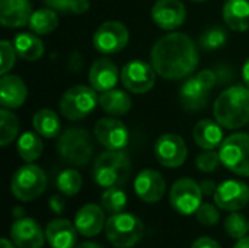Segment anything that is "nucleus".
I'll return each instance as SVG.
<instances>
[{"label": "nucleus", "instance_id": "obj_1", "mask_svg": "<svg viewBox=\"0 0 249 248\" xmlns=\"http://www.w3.org/2000/svg\"><path fill=\"white\" fill-rule=\"evenodd\" d=\"M198 58L197 44L182 32L162 37L150 51L153 69L160 77L168 80H178L191 75L198 64Z\"/></svg>", "mask_w": 249, "mask_h": 248}, {"label": "nucleus", "instance_id": "obj_2", "mask_svg": "<svg viewBox=\"0 0 249 248\" xmlns=\"http://www.w3.org/2000/svg\"><path fill=\"white\" fill-rule=\"evenodd\" d=\"M216 121L229 130L241 129L249 123V88L233 85L225 89L213 107Z\"/></svg>", "mask_w": 249, "mask_h": 248}, {"label": "nucleus", "instance_id": "obj_3", "mask_svg": "<svg viewBox=\"0 0 249 248\" xmlns=\"http://www.w3.org/2000/svg\"><path fill=\"white\" fill-rule=\"evenodd\" d=\"M130 171L131 164L125 152L107 149L96 158L92 177L95 183L104 189L121 187L128 180Z\"/></svg>", "mask_w": 249, "mask_h": 248}, {"label": "nucleus", "instance_id": "obj_4", "mask_svg": "<svg viewBox=\"0 0 249 248\" xmlns=\"http://www.w3.org/2000/svg\"><path fill=\"white\" fill-rule=\"evenodd\" d=\"M57 151L61 159L70 165H86L93 153L90 134L80 127H71L63 132L57 142Z\"/></svg>", "mask_w": 249, "mask_h": 248}, {"label": "nucleus", "instance_id": "obj_5", "mask_svg": "<svg viewBox=\"0 0 249 248\" xmlns=\"http://www.w3.org/2000/svg\"><path fill=\"white\" fill-rule=\"evenodd\" d=\"M144 234L143 222L131 213H115L107 219L105 235L117 248H131L140 243Z\"/></svg>", "mask_w": 249, "mask_h": 248}, {"label": "nucleus", "instance_id": "obj_6", "mask_svg": "<svg viewBox=\"0 0 249 248\" xmlns=\"http://www.w3.org/2000/svg\"><path fill=\"white\" fill-rule=\"evenodd\" d=\"M92 86L76 85L67 89L60 99V111L70 121H79L88 117L99 104V96Z\"/></svg>", "mask_w": 249, "mask_h": 248}, {"label": "nucleus", "instance_id": "obj_7", "mask_svg": "<svg viewBox=\"0 0 249 248\" xmlns=\"http://www.w3.org/2000/svg\"><path fill=\"white\" fill-rule=\"evenodd\" d=\"M47 187L45 172L34 164L20 167L12 177L10 190L12 194L20 202H31L39 197Z\"/></svg>", "mask_w": 249, "mask_h": 248}, {"label": "nucleus", "instance_id": "obj_8", "mask_svg": "<svg viewBox=\"0 0 249 248\" xmlns=\"http://www.w3.org/2000/svg\"><path fill=\"white\" fill-rule=\"evenodd\" d=\"M220 161L233 174L249 177V134L233 133L220 145Z\"/></svg>", "mask_w": 249, "mask_h": 248}, {"label": "nucleus", "instance_id": "obj_9", "mask_svg": "<svg viewBox=\"0 0 249 248\" xmlns=\"http://www.w3.org/2000/svg\"><path fill=\"white\" fill-rule=\"evenodd\" d=\"M201 187L197 181L193 178H179L177 180L169 191V202L174 210H177L181 215L190 216L198 210L201 206L203 199Z\"/></svg>", "mask_w": 249, "mask_h": 248}, {"label": "nucleus", "instance_id": "obj_10", "mask_svg": "<svg viewBox=\"0 0 249 248\" xmlns=\"http://www.w3.org/2000/svg\"><path fill=\"white\" fill-rule=\"evenodd\" d=\"M130 41V32L123 22H104L93 34V45L99 53L115 54L125 48Z\"/></svg>", "mask_w": 249, "mask_h": 248}, {"label": "nucleus", "instance_id": "obj_11", "mask_svg": "<svg viewBox=\"0 0 249 248\" xmlns=\"http://www.w3.org/2000/svg\"><path fill=\"white\" fill-rule=\"evenodd\" d=\"M156 70L143 60H133L121 70V82L131 94H146L156 82Z\"/></svg>", "mask_w": 249, "mask_h": 248}, {"label": "nucleus", "instance_id": "obj_12", "mask_svg": "<svg viewBox=\"0 0 249 248\" xmlns=\"http://www.w3.org/2000/svg\"><path fill=\"white\" fill-rule=\"evenodd\" d=\"M214 205L228 212H238L249 203V186L239 180H226L217 186Z\"/></svg>", "mask_w": 249, "mask_h": 248}, {"label": "nucleus", "instance_id": "obj_13", "mask_svg": "<svg viewBox=\"0 0 249 248\" xmlns=\"http://www.w3.org/2000/svg\"><path fill=\"white\" fill-rule=\"evenodd\" d=\"M155 155L160 165L166 168H178L185 162L188 149L181 136L166 133L156 140Z\"/></svg>", "mask_w": 249, "mask_h": 248}, {"label": "nucleus", "instance_id": "obj_14", "mask_svg": "<svg viewBox=\"0 0 249 248\" xmlns=\"http://www.w3.org/2000/svg\"><path fill=\"white\" fill-rule=\"evenodd\" d=\"M96 140L109 151H123L128 145V129L117 118H101L95 124Z\"/></svg>", "mask_w": 249, "mask_h": 248}, {"label": "nucleus", "instance_id": "obj_15", "mask_svg": "<svg viewBox=\"0 0 249 248\" xmlns=\"http://www.w3.org/2000/svg\"><path fill=\"white\" fill-rule=\"evenodd\" d=\"M10 240L18 248H41L47 237L38 222L32 218L20 216L10 227Z\"/></svg>", "mask_w": 249, "mask_h": 248}, {"label": "nucleus", "instance_id": "obj_16", "mask_svg": "<svg viewBox=\"0 0 249 248\" xmlns=\"http://www.w3.org/2000/svg\"><path fill=\"white\" fill-rule=\"evenodd\" d=\"M153 22L165 31L179 28L187 19V9L181 0H158L152 7Z\"/></svg>", "mask_w": 249, "mask_h": 248}, {"label": "nucleus", "instance_id": "obj_17", "mask_svg": "<svg viewBox=\"0 0 249 248\" xmlns=\"http://www.w3.org/2000/svg\"><path fill=\"white\" fill-rule=\"evenodd\" d=\"M134 191L140 200L156 203L166 191L165 178L156 170H143L134 180Z\"/></svg>", "mask_w": 249, "mask_h": 248}, {"label": "nucleus", "instance_id": "obj_18", "mask_svg": "<svg viewBox=\"0 0 249 248\" xmlns=\"http://www.w3.org/2000/svg\"><path fill=\"white\" fill-rule=\"evenodd\" d=\"M105 210L102 206L88 203L82 206L74 216V227L77 232L86 238L98 235L105 227Z\"/></svg>", "mask_w": 249, "mask_h": 248}, {"label": "nucleus", "instance_id": "obj_19", "mask_svg": "<svg viewBox=\"0 0 249 248\" xmlns=\"http://www.w3.org/2000/svg\"><path fill=\"white\" fill-rule=\"evenodd\" d=\"M118 79H121V73L118 72V67L108 58L96 60L89 70V83L98 92L114 89Z\"/></svg>", "mask_w": 249, "mask_h": 248}, {"label": "nucleus", "instance_id": "obj_20", "mask_svg": "<svg viewBox=\"0 0 249 248\" xmlns=\"http://www.w3.org/2000/svg\"><path fill=\"white\" fill-rule=\"evenodd\" d=\"M32 6L29 0H0V23L4 28H20L29 23Z\"/></svg>", "mask_w": 249, "mask_h": 248}, {"label": "nucleus", "instance_id": "obj_21", "mask_svg": "<svg viewBox=\"0 0 249 248\" xmlns=\"http://www.w3.org/2000/svg\"><path fill=\"white\" fill-rule=\"evenodd\" d=\"M28 96L25 82L16 75H3L0 79V102L1 107L15 110L19 108Z\"/></svg>", "mask_w": 249, "mask_h": 248}, {"label": "nucleus", "instance_id": "obj_22", "mask_svg": "<svg viewBox=\"0 0 249 248\" xmlns=\"http://www.w3.org/2000/svg\"><path fill=\"white\" fill-rule=\"evenodd\" d=\"M77 229L67 219H54L45 228V237L51 248H73L77 241Z\"/></svg>", "mask_w": 249, "mask_h": 248}, {"label": "nucleus", "instance_id": "obj_23", "mask_svg": "<svg viewBox=\"0 0 249 248\" xmlns=\"http://www.w3.org/2000/svg\"><path fill=\"white\" fill-rule=\"evenodd\" d=\"M193 137L196 143L204 151H213L223 143V130L217 121L206 118L194 126Z\"/></svg>", "mask_w": 249, "mask_h": 248}, {"label": "nucleus", "instance_id": "obj_24", "mask_svg": "<svg viewBox=\"0 0 249 248\" xmlns=\"http://www.w3.org/2000/svg\"><path fill=\"white\" fill-rule=\"evenodd\" d=\"M209 88L197 77H191L188 79L179 91V99L182 102V105L190 110V111H197L201 110L206 102H207V94H209Z\"/></svg>", "mask_w": 249, "mask_h": 248}, {"label": "nucleus", "instance_id": "obj_25", "mask_svg": "<svg viewBox=\"0 0 249 248\" xmlns=\"http://www.w3.org/2000/svg\"><path fill=\"white\" fill-rule=\"evenodd\" d=\"M223 19L226 25L236 31L249 29V0H228L223 6Z\"/></svg>", "mask_w": 249, "mask_h": 248}, {"label": "nucleus", "instance_id": "obj_26", "mask_svg": "<svg viewBox=\"0 0 249 248\" xmlns=\"http://www.w3.org/2000/svg\"><path fill=\"white\" fill-rule=\"evenodd\" d=\"M99 105L107 114L118 117L127 114L131 110V98L125 91L109 89L107 92H101Z\"/></svg>", "mask_w": 249, "mask_h": 248}, {"label": "nucleus", "instance_id": "obj_27", "mask_svg": "<svg viewBox=\"0 0 249 248\" xmlns=\"http://www.w3.org/2000/svg\"><path fill=\"white\" fill-rule=\"evenodd\" d=\"M13 45L20 58L26 61H36L44 54V42L36 37V34L23 32L15 37Z\"/></svg>", "mask_w": 249, "mask_h": 248}, {"label": "nucleus", "instance_id": "obj_28", "mask_svg": "<svg viewBox=\"0 0 249 248\" xmlns=\"http://www.w3.org/2000/svg\"><path fill=\"white\" fill-rule=\"evenodd\" d=\"M60 118L58 115L48 108H42L38 113H35L34 118H32V127L34 130L47 139H53L55 136H58L60 133Z\"/></svg>", "mask_w": 249, "mask_h": 248}, {"label": "nucleus", "instance_id": "obj_29", "mask_svg": "<svg viewBox=\"0 0 249 248\" xmlns=\"http://www.w3.org/2000/svg\"><path fill=\"white\" fill-rule=\"evenodd\" d=\"M29 29L36 35H47L53 32L58 26V16L57 12L51 7L38 9L32 12L29 19Z\"/></svg>", "mask_w": 249, "mask_h": 248}, {"label": "nucleus", "instance_id": "obj_30", "mask_svg": "<svg viewBox=\"0 0 249 248\" xmlns=\"http://www.w3.org/2000/svg\"><path fill=\"white\" fill-rule=\"evenodd\" d=\"M42 149H44V145L36 132L35 133L25 132L18 139V153L25 162L31 164V162L36 161L41 156Z\"/></svg>", "mask_w": 249, "mask_h": 248}, {"label": "nucleus", "instance_id": "obj_31", "mask_svg": "<svg viewBox=\"0 0 249 248\" xmlns=\"http://www.w3.org/2000/svg\"><path fill=\"white\" fill-rule=\"evenodd\" d=\"M19 133V121L18 117L9 110L1 108L0 110V145L7 146L10 145Z\"/></svg>", "mask_w": 249, "mask_h": 248}, {"label": "nucleus", "instance_id": "obj_32", "mask_svg": "<svg viewBox=\"0 0 249 248\" xmlns=\"http://www.w3.org/2000/svg\"><path fill=\"white\" fill-rule=\"evenodd\" d=\"M101 206L105 212L115 215L121 213L127 206V196L120 187H109L104 191L101 197Z\"/></svg>", "mask_w": 249, "mask_h": 248}, {"label": "nucleus", "instance_id": "obj_33", "mask_svg": "<svg viewBox=\"0 0 249 248\" xmlns=\"http://www.w3.org/2000/svg\"><path fill=\"white\" fill-rule=\"evenodd\" d=\"M82 175L76 170H64L57 177V189L64 196H74L82 189Z\"/></svg>", "mask_w": 249, "mask_h": 248}, {"label": "nucleus", "instance_id": "obj_34", "mask_svg": "<svg viewBox=\"0 0 249 248\" xmlns=\"http://www.w3.org/2000/svg\"><path fill=\"white\" fill-rule=\"evenodd\" d=\"M225 231L231 238L235 240H241L244 237H247L249 231V222L247 218L238 212H232L226 219H225Z\"/></svg>", "mask_w": 249, "mask_h": 248}, {"label": "nucleus", "instance_id": "obj_35", "mask_svg": "<svg viewBox=\"0 0 249 248\" xmlns=\"http://www.w3.org/2000/svg\"><path fill=\"white\" fill-rule=\"evenodd\" d=\"M228 32L220 26H213L204 31V34L200 37V45L204 50H219L226 44Z\"/></svg>", "mask_w": 249, "mask_h": 248}, {"label": "nucleus", "instance_id": "obj_36", "mask_svg": "<svg viewBox=\"0 0 249 248\" xmlns=\"http://www.w3.org/2000/svg\"><path fill=\"white\" fill-rule=\"evenodd\" d=\"M16 48L15 45L7 41V39H1L0 42V75H7L9 70H12V67L16 63Z\"/></svg>", "mask_w": 249, "mask_h": 248}, {"label": "nucleus", "instance_id": "obj_37", "mask_svg": "<svg viewBox=\"0 0 249 248\" xmlns=\"http://www.w3.org/2000/svg\"><path fill=\"white\" fill-rule=\"evenodd\" d=\"M220 155L216 153L214 151H204L201 152L197 159H196V167L201 171V172H213L217 170L219 164H220Z\"/></svg>", "mask_w": 249, "mask_h": 248}, {"label": "nucleus", "instance_id": "obj_38", "mask_svg": "<svg viewBox=\"0 0 249 248\" xmlns=\"http://www.w3.org/2000/svg\"><path fill=\"white\" fill-rule=\"evenodd\" d=\"M196 216L197 221L204 227H214L220 219V213L217 208L210 203H201V206L196 212Z\"/></svg>", "mask_w": 249, "mask_h": 248}, {"label": "nucleus", "instance_id": "obj_39", "mask_svg": "<svg viewBox=\"0 0 249 248\" xmlns=\"http://www.w3.org/2000/svg\"><path fill=\"white\" fill-rule=\"evenodd\" d=\"M44 3L55 12H61L66 15L73 13V0H44Z\"/></svg>", "mask_w": 249, "mask_h": 248}, {"label": "nucleus", "instance_id": "obj_40", "mask_svg": "<svg viewBox=\"0 0 249 248\" xmlns=\"http://www.w3.org/2000/svg\"><path fill=\"white\" fill-rule=\"evenodd\" d=\"M197 77L209 88V89H213L217 83V75L213 72V70H203L197 75Z\"/></svg>", "mask_w": 249, "mask_h": 248}, {"label": "nucleus", "instance_id": "obj_41", "mask_svg": "<svg viewBox=\"0 0 249 248\" xmlns=\"http://www.w3.org/2000/svg\"><path fill=\"white\" fill-rule=\"evenodd\" d=\"M191 248H222V247H220V244H219L216 240H213V238H210V237H201V238H197V240L193 243Z\"/></svg>", "mask_w": 249, "mask_h": 248}, {"label": "nucleus", "instance_id": "obj_42", "mask_svg": "<svg viewBox=\"0 0 249 248\" xmlns=\"http://www.w3.org/2000/svg\"><path fill=\"white\" fill-rule=\"evenodd\" d=\"M200 187H201V191L204 196H214L216 190H217V186L214 184V181L212 180H204L200 183Z\"/></svg>", "mask_w": 249, "mask_h": 248}, {"label": "nucleus", "instance_id": "obj_43", "mask_svg": "<svg viewBox=\"0 0 249 248\" xmlns=\"http://www.w3.org/2000/svg\"><path fill=\"white\" fill-rule=\"evenodd\" d=\"M50 208L54 213H61L64 210V202L60 196H53L50 199Z\"/></svg>", "mask_w": 249, "mask_h": 248}, {"label": "nucleus", "instance_id": "obj_44", "mask_svg": "<svg viewBox=\"0 0 249 248\" xmlns=\"http://www.w3.org/2000/svg\"><path fill=\"white\" fill-rule=\"evenodd\" d=\"M242 79L245 82V86L249 88V58L245 61V64L242 67Z\"/></svg>", "mask_w": 249, "mask_h": 248}, {"label": "nucleus", "instance_id": "obj_45", "mask_svg": "<svg viewBox=\"0 0 249 248\" xmlns=\"http://www.w3.org/2000/svg\"><path fill=\"white\" fill-rule=\"evenodd\" d=\"M233 248H249V237H244V238L238 240Z\"/></svg>", "mask_w": 249, "mask_h": 248}, {"label": "nucleus", "instance_id": "obj_46", "mask_svg": "<svg viewBox=\"0 0 249 248\" xmlns=\"http://www.w3.org/2000/svg\"><path fill=\"white\" fill-rule=\"evenodd\" d=\"M76 248H102L99 244H96V243H90V241H88V243H82L80 246H77Z\"/></svg>", "mask_w": 249, "mask_h": 248}, {"label": "nucleus", "instance_id": "obj_47", "mask_svg": "<svg viewBox=\"0 0 249 248\" xmlns=\"http://www.w3.org/2000/svg\"><path fill=\"white\" fill-rule=\"evenodd\" d=\"M0 247L15 248V244H13V241H9V240H6V238H1V241H0Z\"/></svg>", "mask_w": 249, "mask_h": 248}, {"label": "nucleus", "instance_id": "obj_48", "mask_svg": "<svg viewBox=\"0 0 249 248\" xmlns=\"http://www.w3.org/2000/svg\"><path fill=\"white\" fill-rule=\"evenodd\" d=\"M191 1H206V0H191Z\"/></svg>", "mask_w": 249, "mask_h": 248}]
</instances>
